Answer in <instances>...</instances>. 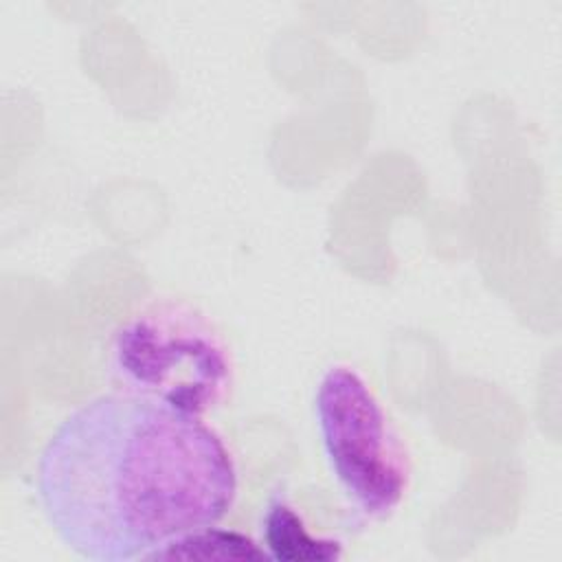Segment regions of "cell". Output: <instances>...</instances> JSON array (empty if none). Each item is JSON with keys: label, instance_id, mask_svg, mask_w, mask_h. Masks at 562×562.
<instances>
[{"label": "cell", "instance_id": "6da1fadb", "mask_svg": "<svg viewBox=\"0 0 562 562\" xmlns=\"http://www.w3.org/2000/svg\"><path fill=\"white\" fill-rule=\"evenodd\" d=\"M35 490L64 547L127 562L222 522L239 494V468L206 417L119 391L57 424L37 457Z\"/></svg>", "mask_w": 562, "mask_h": 562}, {"label": "cell", "instance_id": "7a4b0ae2", "mask_svg": "<svg viewBox=\"0 0 562 562\" xmlns=\"http://www.w3.org/2000/svg\"><path fill=\"white\" fill-rule=\"evenodd\" d=\"M235 356L217 323L198 305L156 296L114 329L110 371L121 393L209 417L235 389Z\"/></svg>", "mask_w": 562, "mask_h": 562}, {"label": "cell", "instance_id": "3957f363", "mask_svg": "<svg viewBox=\"0 0 562 562\" xmlns=\"http://www.w3.org/2000/svg\"><path fill=\"white\" fill-rule=\"evenodd\" d=\"M314 422L327 468L353 512L389 520L411 492L413 459L367 375L347 362L327 367L314 393Z\"/></svg>", "mask_w": 562, "mask_h": 562}, {"label": "cell", "instance_id": "277c9868", "mask_svg": "<svg viewBox=\"0 0 562 562\" xmlns=\"http://www.w3.org/2000/svg\"><path fill=\"white\" fill-rule=\"evenodd\" d=\"M261 547L270 560H338L342 542L329 536H318L310 529L294 503L277 492L270 496L261 518Z\"/></svg>", "mask_w": 562, "mask_h": 562}, {"label": "cell", "instance_id": "5b68a950", "mask_svg": "<svg viewBox=\"0 0 562 562\" xmlns=\"http://www.w3.org/2000/svg\"><path fill=\"white\" fill-rule=\"evenodd\" d=\"M270 560L266 549L250 536L220 529L217 525L182 533L160 549L151 551L147 560Z\"/></svg>", "mask_w": 562, "mask_h": 562}]
</instances>
